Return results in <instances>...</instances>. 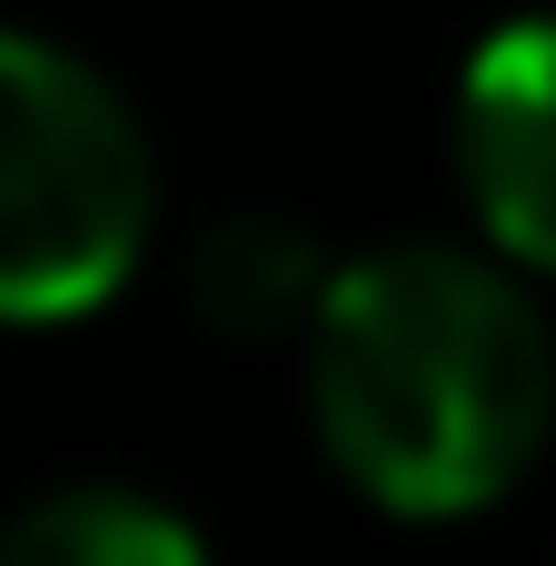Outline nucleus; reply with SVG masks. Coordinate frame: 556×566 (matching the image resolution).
<instances>
[{"mask_svg":"<svg viewBox=\"0 0 556 566\" xmlns=\"http://www.w3.org/2000/svg\"><path fill=\"white\" fill-rule=\"evenodd\" d=\"M448 149L487 259H507L517 279H556V10H527L468 50Z\"/></svg>","mask_w":556,"mask_h":566,"instance_id":"nucleus-3","label":"nucleus"},{"mask_svg":"<svg viewBox=\"0 0 556 566\" xmlns=\"http://www.w3.org/2000/svg\"><path fill=\"white\" fill-rule=\"evenodd\" d=\"M159 159L129 90L50 30L0 20V328H60L129 289Z\"/></svg>","mask_w":556,"mask_h":566,"instance_id":"nucleus-2","label":"nucleus"},{"mask_svg":"<svg viewBox=\"0 0 556 566\" xmlns=\"http://www.w3.org/2000/svg\"><path fill=\"white\" fill-rule=\"evenodd\" d=\"M328 269H338V259L318 249L308 219H289V209H239V219H209V229H199L179 289H189L199 328L259 348V338H308V318H318V298H328Z\"/></svg>","mask_w":556,"mask_h":566,"instance_id":"nucleus-4","label":"nucleus"},{"mask_svg":"<svg viewBox=\"0 0 556 566\" xmlns=\"http://www.w3.org/2000/svg\"><path fill=\"white\" fill-rule=\"evenodd\" d=\"M308 428L388 517L497 507L556 428V328L468 239H378L328 269L308 318Z\"/></svg>","mask_w":556,"mask_h":566,"instance_id":"nucleus-1","label":"nucleus"},{"mask_svg":"<svg viewBox=\"0 0 556 566\" xmlns=\"http://www.w3.org/2000/svg\"><path fill=\"white\" fill-rule=\"evenodd\" d=\"M0 566H209V547L169 497L129 478H70L0 527Z\"/></svg>","mask_w":556,"mask_h":566,"instance_id":"nucleus-5","label":"nucleus"}]
</instances>
